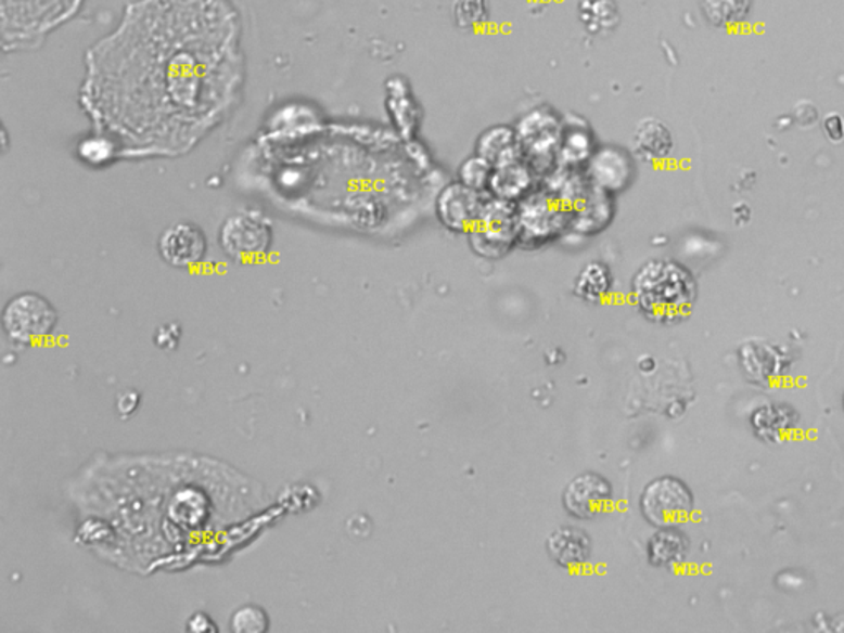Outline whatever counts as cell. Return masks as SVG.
Returning a JSON list of instances; mask_svg holds the SVG:
<instances>
[{"mask_svg":"<svg viewBox=\"0 0 844 633\" xmlns=\"http://www.w3.org/2000/svg\"><path fill=\"white\" fill-rule=\"evenodd\" d=\"M637 302L656 321H673L688 312L694 299L691 275L675 262H649L637 274Z\"/></svg>","mask_w":844,"mask_h":633,"instance_id":"cell-1","label":"cell"},{"mask_svg":"<svg viewBox=\"0 0 844 633\" xmlns=\"http://www.w3.org/2000/svg\"><path fill=\"white\" fill-rule=\"evenodd\" d=\"M59 313L50 300L37 293H22L5 303L2 328L15 345L41 344L55 331Z\"/></svg>","mask_w":844,"mask_h":633,"instance_id":"cell-2","label":"cell"},{"mask_svg":"<svg viewBox=\"0 0 844 633\" xmlns=\"http://www.w3.org/2000/svg\"><path fill=\"white\" fill-rule=\"evenodd\" d=\"M218 237L225 255L240 262L258 261L274 242L271 221L258 211L231 215L221 224Z\"/></svg>","mask_w":844,"mask_h":633,"instance_id":"cell-3","label":"cell"},{"mask_svg":"<svg viewBox=\"0 0 844 633\" xmlns=\"http://www.w3.org/2000/svg\"><path fill=\"white\" fill-rule=\"evenodd\" d=\"M690 489L675 477H660L647 486L642 495V512L650 524L658 528H675L693 513Z\"/></svg>","mask_w":844,"mask_h":633,"instance_id":"cell-4","label":"cell"},{"mask_svg":"<svg viewBox=\"0 0 844 633\" xmlns=\"http://www.w3.org/2000/svg\"><path fill=\"white\" fill-rule=\"evenodd\" d=\"M474 248L481 255L498 256L507 251L519 236V218L510 202L494 198L485 202L475 221Z\"/></svg>","mask_w":844,"mask_h":633,"instance_id":"cell-5","label":"cell"},{"mask_svg":"<svg viewBox=\"0 0 844 633\" xmlns=\"http://www.w3.org/2000/svg\"><path fill=\"white\" fill-rule=\"evenodd\" d=\"M516 135L522 155H528L529 160H535V167H538L560 151L563 128L550 109H536L523 117Z\"/></svg>","mask_w":844,"mask_h":633,"instance_id":"cell-6","label":"cell"},{"mask_svg":"<svg viewBox=\"0 0 844 633\" xmlns=\"http://www.w3.org/2000/svg\"><path fill=\"white\" fill-rule=\"evenodd\" d=\"M208 242L202 228L193 223L168 227L158 240V255L172 268L186 269L200 264L205 258Z\"/></svg>","mask_w":844,"mask_h":633,"instance_id":"cell-7","label":"cell"},{"mask_svg":"<svg viewBox=\"0 0 844 633\" xmlns=\"http://www.w3.org/2000/svg\"><path fill=\"white\" fill-rule=\"evenodd\" d=\"M612 487L598 474H583L567 486L564 506L576 518H594L612 502Z\"/></svg>","mask_w":844,"mask_h":633,"instance_id":"cell-8","label":"cell"},{"mask_svg":"<svg viewBox=\"0 0 844 633\" xmlns=\"http://www.w3.org/2000/svg\"><path fill=\"white\" fill-rule=\"evenodd\" d=\"M484 204L477 190L469 189L460 182L452 183L440 192L437 215L450 230H471L481 217Z\"/></svg>","mask_w":844,"mask_h":633,"instance_id":"cell-9","label":"cell"},{"mask_svg":"<svg viewBox=\"0 0 844 633\" xmlns=\"http://www.w3.org/2000/svg\"><path fill=\"white\" fill-rule=\"evenodd\" d=\"M631 163L628 155L617 147H602L589 160V176L602 190L618 192L630 180Z\"/></svg>","mask_w":844,"mask_h":633,"instance_id":"cell-10","label":"cell"},{"mask_svg":"<svg viewBox=\"0 0 844 633\" xmlns=\"http://www.w3.org/2000/svg\"><path fill=\"white\" fill-rule=\"evenodd\" d=\"M546 550L563 568H579L589 559L590 538L577 528H560L548 538Z\"/></svg>","mask_w":844,"mask_h":633,"instance_id":"cell-11","label":"cell"},{"mask_svg":"<svg viewBox=\"0 0 844 633\" xmlns=\"http://www.w3.org/2000/svg\"><path fill=\"white\" fill-rule=\"evenodd\" d=\"M477 155L485 158L491 167L504 166L522 158L519 135L512 128L495 126L478 139Z\"/></svg>","mask_w":844,"mask_h":633,"instance_id":"cell-12","label":"cell"},{"mask_svg":"<svg viewBox=\"0 0 844 633\" xmlns=\"http://www.w3.org/2000/svg\"><path fill=\"white\" fill-rule=\"evenodd\" d=\"M634 151L647 163L665 160L673 151L672 132L658 119H643L634 132Z\"/></svg>","mask_w":844,"mask_h":633,"instance_id":"cell-13","label":"cell"},{"mask_svg":"<svg viewBox=\"0 0 844 633\" xmlns=\"http://www.w3.org/2000/svg\"><path fill=\"white\" fill-rule=\"evenodd\" d=\"M533 180H535L533 170L526 164H522L520 158L515 163L495 167L488 189L491 190L495 198L513 202L523 198L532 190Z\"/></svg>","mask_w":844,"mask_h":633,"instance_id":"cell-14","label":"cell"},{"mask_svg":"<svg viewBox=\"0 0 844 633\" xmlns=\"http://www.w3.org/2000/svg\"><path fill=\"white\" fill-rule=\"evenodd\" d=\"M688 540L681 531L675 528H662L653 534L649 543L650 563L655 566H672L685 558Z\"/></svg>","mask_w":844,"mask_h":633,"instance_id":"cell-15","label":"cell"},{"mask_svg":"<svg viewBox=\"0 0 844 633\" xmlns=\"http://www.w3.org/2000/svg\"><path fill=\"white\" fill-rule=\"evenodd\" d=\"M751 11L752 0H703L704 15L714 27H738L747 21Z\"/></svg>","mask_w":844,"mask_h":633,"instance_id":"cell-16","label":"cell"},{"mask_svg":"<svg viewBox=\"0 0 844 633\" xmlns=\"http://www.w3.org/2000/svg\"><path fill=\"white\" fill-rule=\"evenodd\" d=\"M580 18L592 34L614 30L618 24L617 5L612 0H587L580 8Z\"/></svg>","mask_w":844,"mask_h":633,"instance_id":"cell-17","label":"cell"},{"mask_svg":"<svg viewBox=\"0 0 844 633\" xmlns=\"http://www.w3.org/2000/svg\"><path fill=\"white\" fill-rule=\"evenodd\" d=\"M612 277L602 262H590L583 269L576 284V293L589 302L601 300L611 290Z\"/></svg>","mask_w":844,"mask_h":633,"instance_id":"cell-18","label":"cell"},{"mask_svg":"<svg viewBox=\"0 0 844 633\" xmlns=\"http://www.w3.org/2000/svg\"><path fill=\"white\" fill-rule=\"evenodd\" d=\"M233 633H265L269 630V616L263 607L246 604L238 607L230 619Z\"/></svg>","mask_w":844,"mask_h":633,"instance_id":"cell-19","label":"cell"},{"mask_svg":"<svg viewBox=\"0 0 844 633\" xmlns=\"http://www.w3.org/2000/svg\"><path fill=\"white\" fill-rule=\"evenodd\" d=\"M590 145H592V141H590L589 132L584 131V129H574L571 134H563L558 152H560L563 163L577 166V164L587 163L592 157Z\"/></svg>","mask_w":844,"mask_h":633,"instance_id":"cell-20","label":"cell"},{"mask_svg":"<svg viewBox=\"0 0 844 633\" xmlns=\"http://www.w3.org/2000/svg\"><path fill=\"white\" fill-rule=\"evenodd\" d=\"M453 22L460 28H477L487 22L488 0H453Z\"/></svg>","mask_w":844,"mask_h":633,"instance_id":"cell-21","label":"cell"},{"mask_svg":"<svg viewBox=\"0 0 844 633\" xmlns=\"http://www.w3.org/2000/svg\"><path fill=\"white\" fill-rule=\"evenodd\" d=\"M491 173H494V167L481 155H477V157L468 158L460 166V183L469 189L477 190V192H484L490 185Z\"/></svg>","mask_w":844,"mask_h":633,"instance_id":"cell-22","label":"cell"},{"mask_svg":"<svg viewBox=\"0 0 844 633\" xmlns=\"http://www.w3.org/2000/svg\"><path fill=\"white\" fill-rule=\"evenodd\" d=\"M793 117H795L796 125L802 126V128H811V126L817 125L820 114H818L817 106L810 101H800L793 109Z\"/></svg>","mask_w":844,"mask_h":633,"instance_id":"cell-23","label":"cell"},{"mask_svg":"<svg viewBox=\"0 0 844 633\" xmlns=\"http://www.w3.org/2000/svg\"><path fill=\"white\" fill-rule=\"evenodd\" d=\"M180 337H182V332H180L179 325L167 324L155 332V345L164 350H174L179 345Z\"/></svg>","mask_w":844,"mask_h":633,"instance_id":"cell-24","label":"cell"},{"mask_svg":"<svg viewBox=\"0 0 844 633\" xmlns=\"http://www.w3.org/2000/svg\"><path fill=\"white\" fill-rule=\"evenodd\" d=\"M823 131L828 141L841 144L844 141V119L841 114L828 113L823 119Z\"/></svg>","mask_w":844,"mask_h":633,"instance_id":"cell-25","label":"cell"},{"mask_svg":"<svg viewBox=\"0 0 844 633\" xmlns=\"http://www.w3.org/2000/svg\"><path fill=\"white\" fill-rule=\"evenodd\" d=\"M187 632L218 633V625L206 612H195L187 622Z\"/></svg>","mask_w":844,"mask_h":633,"instance_id":"cell-26","label":"cell"},{"mask_svg":"<svg viewBox=\"0 0 844 633\" xmlns=\"http://www.w3.org/2000/svg\"><path fill=\"white\" fill-rule=\"evenodd\" d=\"M139 403H141V396L138 391H126L117 398L116 406L123 416H129L138 410Z\"/></svg>","mask_w":844,"mask_h":633,"instance_id":"cell-27","label":"cell"},{"mask_svg":"<svg viewBox=\"0 0 844 633\" xmlns=\"http://www.w3.org/2000/svg\"><path fill=\"white\" fill-rule=\"evenodd\" d=\"M4 2L5 8H8L9 4H17V2H21V0H4ZM56 2H60V4H62L63 12H66V9H68L72 4H76L78 0H56Z\"/></svg>","mask_w":844,"mask_h":633,"instance_id":"cell-28","label":"cell"}]
</instances>
